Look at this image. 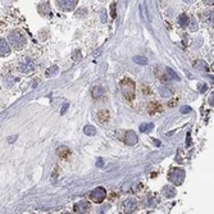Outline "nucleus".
<instances>
[{"label": "nucleus", "mask_w": 214, "mask_h": 214, "mask_svg": "<svg viewBox=\"0 0 214 214\" xmlns=\"http://www.w3.org/2000/svg\"><path fill=\"white\" fill-rule=\"evenodd\" d=\"M119 86H121V91L126 99L133 100V97H135V83H133L132 80L123 78L119 83Z\"/></svg>", "instance_id": "obj_1"}, {"label": "nucleus", "mask_w": 214, "mask_h": 214, "mask_svg": "<svg viewBox=\"0 0 214 214\" xmlns=\"http://www.w3.org/2000/svg\"><path fill=\"white\" fill-rule=\"evenodd\" d=\"M9 41L13 45V48H16V49H22L26 45V37L17 30L12 31L9 33Z\"/></svg>", "instance_id": "obj_2"}, {"label": "nucleus", "mask_w": 214, "mask_h": 214, "mask_svg": "<svg viewBox=\"0 0 214 214\" xmlns=\"http://www.w3.org/2000/svg\"><path fill=\"white\" fill-rule=\"evenodd\" d=\"M185 176H186L185 171L182 169V168H173V169L169 172V176H168V178H169V181L173 185L180 186V185H182V182H183Z\"/></svg>", "instance_id": "obj_3"}, {"label": "nucleus", "mask_w": 214, "mask_h": 214, "mask_svg": "<svg viewBox=\"0 0 214 214\" xmlns=\"http://www.w3.org/2000/svg\"><path fill=\"white\" fill-rule=\"evenodd\" d=\"M107 198V190H105L104 187H96L95 190H92V192H91L90 195V199L91 201L94 203H103L104 199Z\"/></svg>", "instance_id": "obj_4"}, {"label": "nucleus", "mask_w": 214, "mask_h": 214, "mask_svg": "<svg viewBox=\"0 0 214 214\" xmlns=\"http://www.w3.org/2000/svg\"><path fill=\"white\" fill-rule=\"evenodd\" d=\"M78 0H57L58 8L63 10V12H71L76 8Z\"/></svg>", "instance_id": "obj_5"}, {"label": "nucleus", "mask_w": 214, "mask_h": 214, "mask_svg": "<svg viewBox=\"0 0 214 214\" xmlns=\"http://www.w3.org/2000/svg\"><path fill=\"white\" fill-rule=\"evenodd\" d=\"M137 208V203L135 199H127L122 205V210L123 213H133Z\"/></svg>", "instance_id": "obj_6"}, {"label": "nucleus", "mask_w": 214, "mask_h": 214, "mask_svg": "<svg viewBox=\"0 0 214 214\" xmlns=\"http://www.w3.org/2000/svg\"><path fill=\"white\" fill-rule=\"evenodd\" d=\"M19 71L23 73H30L33 71V62L30 59H24L23 63L19 64Z\"/></svg>", "instance_id": "obj_7"}, {"label": "nucleus", "mask_w": 214, "mask_h": 214, "mask_svg": "<svg viewBox=\"0 0 214 214\" xmlns=\"http://www.w3.org/2000/svg\"><path fill=\"white\" fill-rule=\"evenodd\" d=\"M137 135H136L133 131H128L126 132V136H124V142L127 144V145H136L137 144Z\"/></svg>", "instance_id": "obj_8"}, {"label": "nucleus", "mask_w": 214, "mask_h": 214, "mask_svg": "<svg viewBox=\"0 0 214 214\" xmlns=\"http://www.w3.org/2000/svg\"><path fill=\"white\" fill-rule=\"evenodd\" d=\"M162 194H163L164 198L172 199V198H174V196H176L177 192H176V188L172 187V186H164L163 190H162Z\"/></svg>", "instance_id": "obj_9"}, {"label": "nucleus", "mask_w": 214, "mask_h": 214, "mask_svg": "<svg viewBox=\"0 0 214 214\" xmlns=\"http://www.w3.org/2000/svg\"><path fill=\"white\" fill-rule=\"evenodd\" d=\"M90 209V205L87 201H80L78 204L75 205V212L77 213H87Z\"/></svg>", "instance_id": "obj_10"}, {"label": "nucleus", "mask_w": 214, "mask_h": 214, "mask_svg": "<svg viewBox=\"0 0 214 214\" xmlns=\"http://www.w3.org/2000/svg\"><path fill=\"white\" fill-rule=\"evenodd\" d=\"M10 53V48L8 43L4 40V38H0V57H4V55H8Z\"/></svg>", "instance_id": "obj_11"}, {"label": "nucleus", "mask_w": 214, "mask_h": 214, "mask_svg": "<svg viewBox=\"0 0 214 214\" xmlns=\"http://www.w3.org/2000/svg\"><path fill=\"white\" fill-rule=\"evenodd\" d=\"M109 117H110V115H109V112L105 110V109L97 113V121L101 122V123H105V122L109 121Z\"/></svg>", "instance_id": "obj_12"}, {"label": "nucleus", "mask_w": 214, "mask_h": 214, "mask_svg": "<svg viewBox=\"0 0 214 214\" xmlns=\"http://www.w3.org/2000/svg\"><path fill=\"white\" fill-rule=\"evenodd\" d=\"M103 94H104V90H103V87H100V86H95V87H92V90H91V96H92L94 99H99Z\"/></svg>", "instance_id": "obj_13"}, {"label": "nucleus", "mask_w": 214, "mask_h": 214, "mask_svg": "<svg viewBox=\"0 0 214 214\" xmlns=\"http://www.w3.org/2000/svg\"><path fill=\"white\" fill-rule=\"evenodd\" d=\"M194 68H196V69H199V71H208V64L204 62V60H201V59H199V60H196V62H194Z\"/></svg>", "instance_id": "obj_14"}, {"label": "nucleus", "mask_w": 214, "mask_h": 214, "mask_svg": "<svg viewBox=\"0 0 214 214\" xmlns=\"http://www.w3.org/2000/svg\"><path fill=\"white\" fill-rule=\"evenodd\" d=\"M69 149L67 148V146H60V148H58V155L62 158V159H67V158L69 156Z\"/></svg>", "instance_id": "obj_15"}, {"label": "nucleus", "mask_w": 214, "mask_h": 214, "mask_svg": "<svg viewBox=\"0 0 214 214\" xmlns=\"http://www.w3.org/2000/svg\"><path fill=\"white\" fill-rule=\"evenodd\" d=\"M83 132H85V135H87V136H95L96 135L95 127H94V126H90V124L83 127Z\"/></svg>", "instance_id": "obj_16"}, {"label": "nucleus", "mask_w": 214, "mask_h": 214, "mask_svg": "<svg viewBox=\"0 0 214 214\" xmlns=\"http://www.w3.org/2000/svg\"><path fill=\"white\" fill-rule=\"evenodd\" d=\"M162 110V105L158 103H151L149 105V113H155V112Z\"/></svg>", "instance_id": "obj_17"}, {"label": "nucleus", "mask_w": 214, "mask_h": 214, "mask_svg": "<svg viewBox=\"0 0 214 214\" xmlns=\"http://www.w3.org/2000/svg\"><path fill=\"white\" fill-rule=\"evenodd\" d=\"M132 60L136 63V64H140V65H146L148 64V59L144 58V57H133Z\"/></svg>", "instance_id": "obj_18"}, {"label": "nucleus", "mask_w": 214, "mask_h": 214, "mask_svg": "<svg viewBox=\"0 0 214 214\" xmlns=\"http://www.w3.org/2000/svg\"><path fill=\"white\" fill-rule=\"evenodd\" d=\"M188 21H190V18H188L186 14H181L180 18H178V23L181 24V27H186L188 24Z\"/></svg>", "instance_id": "obj_19"}, {"label": "nucleus", "mask_w": 214, "mask_h": 214, "mask_svg": "<svg viewBox=\"0 0 214 214\" xmlns=\"http://www.w3.org/2000/svg\"><path fill=\"white\" fill-rule=\"evenodd\" d=\"M154 128V124L153 123H142L140 126V131L141 132H148V131H151Z\"/></svg>", "instance_id": "obj_20"}, {"label": "nucleus", "mask_w": 214, "mask_h": 214, "mask_svg": "<svg viewBox=\"0 0 214 214\" xmlns=\"http://www.w3.org/2000/svg\"><path fill=\"white\" fill-rule=\"evenodd\" d=\"M187 26H190L188 28H190L191 31H196V30H198V23H196L195 18H191L190 21H188V24H187Z\"/></svg>", "instance_id": "obj_21"}, {"label": "nucleus", "mask_w": 214, "mask_h": 214, "mask_svg": "<svg viewBox=\"0 0 214 214\" xmlns=\"http://www.w3.org/2000/svg\"><path fill=\"white\" fill-rule=\"evenodd\" d=\"M57 73H58V67H51V68L46 72V76L48 77H51V76L57 75Z\"/></svg>", "instance_id": "obj_22"}, {"label": "nucleus", "mask_w": 214, "mask_h": 214, "mask_svg": "<svg viewBox=\"0 0 214 214\" xmlns=\"http://www.w3.org/2000/svg\"><path fill=\"white\" fill-rule=\"evenodd\" d=\"M159 92H160V95L162 96H171V91H168L167 87H160Z\"/></svg>", "instance_id": "obj_23"}, {"label": "nucleus", "mask_w": 214, "mask_h": 214, "mask_svg": "<svg viewBox=\"0 0 214 214\" xmlns=\"http://www.w3.org/2000/svg\"><path fill=\"white\" fill-rule=\"evenodd\" d=\"M167 72H168V75H169V76H172L174 80H180V77H178V76L176 75V73H174V71H173V69H172V68H167Z\"/></svg>", "instance_id": "obj_24"}, {"label": "nucleus", "mask_w": 214, "mask_h": 214, "mask_svg": "<svg viewBox=\"0 0 214 214\" xmlns=\"http://www.w3.org/2000/svg\"><path fill=\"white\" fill-rule=\"evenodd\" d=\"M191 112V108L190 107H183L181 109V113H183V114H186V113H190Z\"/></svg>", "instance_id": "obj_25"}, {"label": "nucleus", "mask_w": 214, "mask_h": 214, "mask_svg": "<svg viewBox=\"0 0 214 214\" xmlns=\"http://www.w3.org/2000/svg\"><path fill=\"white\" fill-rule=\"evenodd\" d=\"M112 17H113V18H115V3H113V4H112Z\"/></svg>", "instance_id": "obj_26"}, {"label": "nucleus", "mask_w": 214, "mask_h": 214, "mask_svg": "<svg viewBox=\"0 0 214 214\" xmlns=\"http://www.w3.org/2000/svg\"><path fill=\"white\" fill-rule=\"evenodd\" d=\"M141 9H142V17H144V19L148 21V16H146V12H145V5H142Z\"/></svg>", "instance_id": "obj_27"}, {"label": "nucleus", "mask_w": 214, "mask_h": 214, "mask_svg": "<svg viewBox=\"0 0 214 214\" xmlns=\"http://www.w3.org/2000/svg\"><path fill=\"white\" fill-rule=\"evenodd\" d=\"M199 90L201 91V92H205V91H206V85H200L199 86Z\"/></svg>", "instance_id": "obj_28"}, {"label": "nucleus", "mask_w": 214, "mask_h": 214, "mask_svg": "<svg viewBox=\"0 0 214 214\" xmlns=\"http://www.w3.org/2000/svg\"><path fill=\"white\" fill-rule=\"evenodd\" d=\"M101 14H103V17H101V21H103V22H105V21H107V18H105V17H107V13H105V10H101Z\"/></svg>", "instance_id": "obj_29"}, {"label": "nucleus", "mask_w": 214, "mask_h": 214, "mask_svg": "<svg viewBox=\"0 0 214 214\" xmlns=\"http://www.w3.org/2000/svg\"><path fill=\"white\" fill-rule=\"evenodd\" d=\"M67 108H68V104H64V105H63V108H62V112H60V113H62V114H64V113H65Z\"/></svg>", "instance_id": "obj_30"}, {"label": "nucleus", "mask_w": 214, "mask_h": 214, "mask_svg": "<svg viewBox=\"0 0 214 214\" xmlns=\"http://www.w3.org/2000/svg\"><path fill=\"white\" fill-rule=\"evenodd\" d=\"M151 140H153V144H154L155 146H160V142H159V141H156L155 139H151Z\"/></svg>", "instance_id": "obj_31"}, {"label": "nucleus", "mask_w": 214, "mask_h": 214, "mask_svg": "<svg viewBox=\"0 0 214 214\" xmlns=\"http://www.w3.org/2000/svg\"><path fill=\"white\" fill-rule=\"evenodd\" d=\"M186 146H190V133L187 135V141H186Z\"/></svg>", "instance_id": "obj_32"}, {"label": "nucleus", "mask_w": 214, "mask_h": 214, "mask_svg": "<svg viewBox=\"0 0 214 214\" xmlns=\"http://www.w3.org/2000/svg\"><path fill=\"white\" fill-rule=\"evenodd\" d=\"M96 166L97 167H103V162H101V159H99V162L96 163Z\"/></svg>", "instance_id": "obj_33"}, {"label": "nucleus", "mask_w": 214, "mask_h": 214, "mask_svg": "<svg viewBox=\"0 0 214 214\" xmlns=\"http://www.w3.org/2000/svg\"><path fill=\"white\" fill-rule=\"evenodd\" d=\"M183 1H185V3H187V4H191V3H194L195 0H183Z\"/></svg>", "instance_id": "obj_34"}, {"label": "nucleus", "mask_w": 214, "mask_h": 214, "mask_svg": "<svg viewBox=\"0 0 214 214\" xmlns=\"http://www.w3.org/2000/svg\"><path fill=\"white\" fill-rule=\"evenodd\" d=\"M209 104H212V105H213V94H212V96L209 97Z\"/></svg>", "instance_id": "obj_35"}]
</instances>
